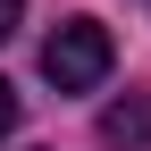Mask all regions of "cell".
<instances>
[{"label": "cell", "instance_id": "cell-4", "mask_svg": "<svg viewBox=\"0 0 151 151\" xmlns=\"http://www.w3.org/2000/svg\"><path fill=\"white\" fill-rule=\"evenodd\" d=\"M17 25H25V0H0V42H9Z\"/></svg>", "mask_w": 151, "mask_h": 151}, {"label": "cell", "instance_id": "cell-1", "mask_svg": "<svg viewBox=\"0 0 151 151\" xmlns=\"http://www.w3.org/2000/svg\"><path fill=\"white\" fill-rule=\"evenodd\" d=\"M109 59H118V42H109V25H92V17H67V25L42 42V76L59 92H92L109 76Z\"/></svg>", "mask_w": 151, "mask_h": 151}, {"label": "cell", "instance_id": "cell-2", "mask_svg": "<svg viewBox=\"0 0 151 151\" xmlns=\"http://www.w3.org/2000/svg\"><path fill=\"white\" fill-rule=\"evenodd\" d=\"M101 134L143 151V143H151V109H143V101H118V109H101Z\"/></svg>", "mask_w": 151, "mask_h": 151}, {"label": "cell", "instance_id": "cell-3", "mask_svg": "<svg viewBox=\"0 0 151 151\" xmlns=\"http://www.w3.org/2000/svg\"><path fill=\"white\" fill-rule=\"evenodd\" d=\"M17 118H25V101H17V84H9V76H0V143L17 134Z\"/></svg>", "mask_w": 151, "mask_h": 151}]
</instances>
